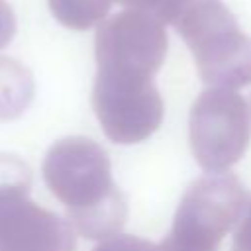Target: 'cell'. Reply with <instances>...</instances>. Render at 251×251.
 Segmentation results:
<instances>
[{
    "label": "cell",
    "mask_w": 251,
    "mask_h": 251,
    "mask_svg": "<svg viewBox=\"0 0 251 251\" xmlns=\"http://www.w3.org/2000/svg\"><path fill=\"white\" fill-rule=\"evenodd\" d=\"M96 80L92 108L108 139L120 145L145 141L163 122V98L153 84L167 55L161 22L124 10L96 31Z\"/></svg>",
    "instance_id": "obj_1"
},
{
    "label": "cell",
    "mask_w": 251,
    "mask_h": 251,
    "mask_svg": "<svg viewBox=\"0 0 251 251\" xmlns=\"http://www.w3.org/2000/svg\"><path fill=\"white\" fill-rule=\"evenodd\" d=\"M43 180L67 208L73 229L86 239L118 235L127 220V202L112 178L108 153L92 139L65 137L43 159Z\"/></svg>",
    "instance_id": "obj_2"
},
{
    "label": "cell",
    "mask_w": 251,
    "mask_h": 251,
    "mask_svg": "<svg viewBox=\"0 0 251 251\" xmlns=\"http://www.w3.org/2000/svg\"><path fill=\"white\" fill-rule=\"evenodd\" d=\"M173 25L206 84L229 90L251 84V37L220 0H186Z\"/></svg>",
    "instance_id": "obj_3"
},
{
    "label": "cell",
    "mask_w": 251,
    "mask_h": 251,
    "mask_svg": "<svg viewBox=\"0 0 251 251\" xmlns=\"http://www.w3.org/2000/svg\"><path fill=\"white\" fill-rule=\"evenodd\" d=\"M247 210V192L231 173H208L184 192L161 251H218Z\"/></svg>",
    "instance_id": "obj_4"
},
{
    "label": "cell",
    "mask_w": 251,
    "mask_h": 251,
    "mask_svg": "<svg viewBox=\"0 0 251 251\" xmlns=\"http://www.w3.org/2000/svg\"><path fill=\"white\" fill-rule=\"evenodd\" d=\"M31 171L16 155L0 153V251H75L69 220L29 198Z\"/></svg>",
    "instance_id": "obj_5"
},
{
    "label": "cell",
    "mask_w": 251,
    "mask_h": 251,
    "mask_svg": "<svg viewBox=\"0 0 251 251\" xmlns=\"http://www.w3.org/2000/svg\"><path fill=\"white\" fill-rule=\"evenodd\" d=\"M188 133L196 163L208 173H226L249 145L247 102L235 90L210 86L192 104Z\"/></svg>",
    "instance_id": "obj_6"
},
{
    "label": "cell",
    "mask_w": 251,
    "mask_h": 251,
    "mask_svg": "<svg viewBox=\"0 0 251 251\" xmlns=\"http://www.w3.org/2000/svg\"><path fill=\"white\" fill-rule=\"evenodd\" d=\"M33 80L25 67L0 57V120L18 118L29 104Z\"/></svg>",
    "instance_id": "obj_7"
},
{
    "label": "cell",
    "mask_w": 251,
    "mask_h": 251,
    "mask_svg": "<svg viewBox=\"0 0 251 251\" xmlns=\"http://www.w3.org/2000/svg\"><path fill=\"white\" fill-rule=\"evenodd\" d=\"M114 0H49L53 16L67 27L88 29L102 22Z\"/></svg>",
    "instance_id": "obj_8"
},
{
    "label": "cell",
    "mask_w": 251,
    "mask_h": 251,
    "mask_svg": "<svg viewBox=\"0 0 251 251\" xmlns=\"http://www.w3.org/2000/svg\"><path fill=\"white\" fill-rule=\"evenodd\" d=\"M94 251H161L159 243H151L147 239L135 235H114L104 239L94 247Z\"/></svg>",
    "instance_id": "obj_9"
},
{
    "label": "cell",
    "mask_w": 251,
    "mask_h": 251,
    "mask_svg": "<svg viewBox=\"0 0 251 251\" xmlns=\"http://www.w3.org/2000/svg\"><path fill=\"white\" fill-rule=\"evenodd\" d=\"M16 31V18L6 4V0H0V49L6 47Z\"/></svg>",
    "instance_id": "obj_10"
}]
</instances>
